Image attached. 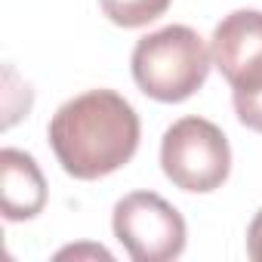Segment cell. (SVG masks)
Here are the masks:
<instances>
[{"label":"cell","instance_id":"obj_1","mask_svg":"<svg viewBox=\"0 0 262 262\" xmlns=\"http://www.w3.org/2000/svg\"><path fill=\"white\" fill-rule=\"evenodd\" d=\"M139 114L114 90H90L68 99L50 120V145L74 179H102L133 161L139 148Z\"/></svg>","mask_w":262,"mask_h":262},{"label":"cell","instance_id":"obj_2","mask_svg":"<svg viewBox=\"0 0 262 262\" xmlns=\"http://www.w3.org/2000/svg\"><path fill=\"white\" fill-rule=\"evenodd\" d=\"M133 80L158 102H185L210 77L213 53L188 25H167L142 37L133 50Z\"/></svg>","mask_w":262,"mask_h":262},{"label":"cell","instance_id":"obj_3","mask_svg":"<svg viewBox=\"0 0 262 262\" xmlns=\"http://www.w3.org/2000/svg\"><path fill=\"white\" fill-rule=\"evenodd\" d=\"M161 167L182 191H216L231 173V148L225 133L204 117L176 120L161 142Z\"/></svg>","mask_w":262,"mask_h":262},{"label":"cell","instance_id":"obj_4","mask_svg":"<svg viewBox=\"0 0 262 262\" xmlns=\"http://www.w3.org/2000/svg\"><path fill=\"white\" fill-rule=\"evenodd\" d=\"M114 237L136 262H170L185 250V219L155 191H133L114 204Z\"/></svg>","mask_w":262,"mask_h":262},{"label":"cell","instance_id":"obj_5","mask_svg":"<svg viewBox=\"0 0 262 262\" xmlns=\"http://www.w3.org/2000/svg\"><path fill=\"white\" fill-rule=\"evenodd\" d=\"M213 65L231 86V99L262 93V13L237 10L213 31Z\"/></svg>","mask_w":262,"mask_h":262},{"label":"cell","instance_id":"obj_6","mask_svg":"<svg viewBox=\"0 0 262 262\" xmlns=\"http://www.w3.org/2000/svg\"><path fill=\"white\" fill-rule=\"evenodd\" d=\"M0 207L10 222L34 219L47 207V182L37 161L19 148L0 151Z\"/></svg>","mask_w":262,"mask_h":262},{"label":"cell","instance_id":"obj_7","mask_svg":"<svg viewBox=\"0 0 262 262\" xmlns=\"http://www.w3.org/2000/svg\"><path fill=\"white\" fill-rule=\"evenodd\" d=\"M173 0H99L102 13L120 28H142L161 19Z\"/></svg>","mask_w":262,"mask_h":262},{"label":"cell","instance_id":"obj_8","mask_svg":"<svg viewBox=\"0 0 262 262\" xmlns=\"http://www.w3.org/2000/svg\"><path fill=\"white\" fill-rule=\"evenodd\" d=\"M247 253H250V259L262 262V210L253 216V222L247 228Z\"/></svg>","mask_w":262,"mask_h":262},{"label":"cell","instance_id":"obj_9","mask_svg":"<svg viewBox=\"0 0 262 262\" xmlns=\"http://www.w3.org/2000/svg\"><path fill=\"white\" fill-rule=\"evenodd\" d=\"M83 253H96V256H102V259H111V253L108 250H102V247H80V250H62L59 253V259H65V256H83Z\"/></svg>","mask_w":262,"mask_h":262}]
</instances>
